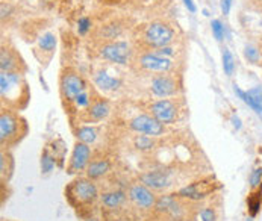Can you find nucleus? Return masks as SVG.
Instances as JSON below:
<instances>
[{
    "instance_id": "c9c22d12",
    "label": "nucleus",
    "mask_w": 262,
    "mask_h": 221,
    "mask_svg": "<svg viewBox=\"0 0 262 221\" xmlns=\"http://www.w3.org/2000/svg\"><path fill=\"white\" fill-rule=\"evenodd\" d=\"M87 221H99V220H96V218H88Z\"/></svg>"
},
{
    "instance_id": "b1692460",
    "label": "nucleus",
    "mask_w": 262,
    "mask_h": 221,
    "mask_svg": "<svg viewBox=\"0 0 262 221\" xmlns=\"http://www.w3.org/2000/svg\"><path fill=\"white\" fill-rule=\"evenodd\" d=\"M244 56L249 62L252 64H258L259 59H261V52L255 47V46H247L246 50H244Z\"/></svg>"
},
{
    "instance_id": "9d476101",
    "label": "nucleus",
    "mask_w": 262,
    "mask_h": 221,
    "mask_svg": "<svg viewBox=\"0 0 262 221\" xmlns=\"http://www.w3.org/2000/svg\"><path fill=\"white\" fill-rule=\"evenodd\" d=\"M150 110H152L153 117L156 118L159 123H162V124H170L177 117V108H176V105L171 100H168V99H162V100L155 102L152 105Z\"/></svg>"
},
{
    "instance_id": "bb28decb",
    "label": "nucleus",
    "mask_w": 262,
    "mask_h": 221,
    "mask_svg": "<svg viewBox=\"0 0 262 221\" xmlns=\"http://www.w3.org/2000/svg\"><path fill=\"white\" fill-rule=\"evenodd\" d=\"M211 26H212L214 37H215L218 41H221V40H223V37H224V27H223L221 21H220V20H214V21L211 23Z\"/></svg>"
},
{
    "instance_id": "9b49d317",
    "label": "nucleus",
    "mask_w": 262,
    "mask_h": 221,
    "mask_svg": "<svg viewBox=\"0 0 262 221\" xmlns=\"http://www.w3.org/2000/svg\"><path fill=\"white\" fill-rule=\"evenodd\" d=\"M138 64L141 68L147 70V71H168L173 65V62L165 58V56L158 55V53H144L138 58Z\"/></svg>"
},
{
    "instance_id": "6ab92c4d",
    "label": "nucleus",
    "mask_w": 262,
    "mask_h": 221,
    "mask_svg": "<svg viewBox=\"0 0 262 221\" xmlns=\"http://www.w3.org/2000/svg\"><path fill=\"white\" fill-rule=\"evenodd\" d=\"M77 138L81 143H85V144H91L96 141L97 138V132L96 129L90 127V126H84L81 129H77Z\"/></svg>"
},
{
    "instance_id": "a878e982",
    "label": "nucleus",
    "mask_w": 262,
    "mask_h": 221,
    "mask_svg": "<svg viewBox=\"0 0 262 221\" xmlns=\"http://www.w3.org/2000/svg\"><path fill=\"white\" fill-rule=\"evenodd\" d=\"M53 167H55V159H53V156H50V153L46 150L43 153V156H41V170L44 173H50L53 170Z\"/></svg>"
},
{
    "instance_id": "2eb2a0df",
    "label": "nucleus",
    "mask_w": 262,
    "mask_h": 221,
    "mask_svg": "<svg viewBox=\"0 0 262 221\" xmlns=\"http://www.w3.org/2000/svg\"><path fill=\"white\" fill-rule=\"evenodd\" d=\"M94 82H96V85H97L100 90H103V91H115V90L120 87V84H121L120 79L109 76L106 71H99V73H96Z\"/></svg>"
},
{
    "instance_id": "20e7f679",
    "label": "nucleus",
    "mask_w": 262,
    "mask_h": 221,
    "mask_svg": "<svg viewBox=\"0 0 262 221\" xmlns=\"http://www.w3.org/2000/svg\"><path fill=\"white\" fill-rule=\"evenodd\" d=\"M132 50L126 41H109L100 47V56L114 64L126 65L130 59Z\"/></svg>"
},
{
    "instance_id": "72a5a7b5",
    "label": "nucleus",
    "mask_w": 262,
    "mask_h": 221,
    "mask_svg": "<svg viewBox=\"0 0 262 221\" xmlns=\"http://www.w3.org/2000/svg\"><path fill=\"white\" fill-rule=\"evenodd\" d=\"M184 3H185V6L188 8L190 12H196V5H194L193 0H184Z\"/></svg>"
},
{
    "instance_id": "7c9ffc66",
    "label": "nucleus",
    "mask_w": 262,
    "mask_h": 221,
    "mask_svg": "<svg viewBox=\"0 0 262 221\" xmlns=\"http://www.w3.org/2000/svg\"><path fill=\"white\" fill-rule=\"evenodd\" d=\"M200 218L202 221H215L217 220V215H215V211L212 208H205L200 211Z\"/></svg>"
},
{
    "instance_id": "a211bd4d",
    "label": "nucleus",
    "mask_w": 262,
    "mask_h": 221,
    "mask_svg": "<svg viewBox=\"0 0 262 221\" xmlns=\"http://www.w3.org/2000/svg\"><path fill=\"white\" fill-rule=\"evenodd\" d=\"M111 164L108 161H97V162H91L88 168H87V176L93 180V179H99L103 174L109 171Z\"/></svg>"
},
{
    "instance_id": "c756f323",
    "label": "nucleus",
    "mask_w": 262,
    "mask_h": 221,
    "mask_svg": "<svg viewBox=\"0 0 262 221\" xmlns=\"http://www.w3.org/2000/svg\"><path fill=\"white\" fill-rule=\"evenodd\" d=\"M262 182V168H256L252 174H250V185L252 188H258Z\"/></svg>"
},
{
    "instance_id": "f8f14e48",
    "label": "nucleus",
    "mask_w": 262,
    "mask_h": 221,
    "mask_svg": "<svg viewBox=\"0 0 262 221\" xmlns=\"http://www.w3.org/2000/svg\"><path fill=\"white\" fill-rule=\"evenodd\" d=\"M152 93L156 97H170L177 93V85L176 80L171 79L170 76H158L152 80Z\"/></svg>"
},
{
    "instance_id": "7ed1b4c3",
    "label": "nucleus",
    "mask_w": 262,
    "mask_h": 221,
    "mask_svg": "<svg viewBox=\"0 0 262 221\" xmlns=\"http://www.w3.org/2000/svg\"><path fill=\"white\" fill-rule=\"evenodd\" d=\"M173 40H174V31L162 21L150 23L144 31V41L147 43V46L155 49L170 46Z\"/></svg>"
},
{
    "instance_id": "f3484780",
    "label": "nucleus",
    "mask_w": 262,
    "mask_h": 221,
    "mask_svg": "<svg viewBox=\"0 0 262 221\" xmlns=\"http://www.w3.org/2000/svg\"><path fill=\"white\" fill-rule=\"evenodd\" d=\"M108 114H109V106H108V103L103 102V100H97V102H94V103L88 108V117H90L93 121H100V120H103Z\"/></svg>"
},
{
    "instance_id": "4468645a",
    "label": "nucleus",
    "mask_w": 262,
    "mask_h": 221,
    "mask_svg": "<svg viewBox=\"0 0 262 221\" xmlns=\"http://www.w3.org/2000/svg\"><path fill=\"white\" fill-rule=\"evenodd\" d=\"M20 65H21V62L18 61V58L12 50H9L8 47H2V52H0V68H2V71L20 73Z\"/></svg>"
},
{
    "instance_id": "6e6552de",
    "label": "nucleus",
    "mask_w": 262,
    "mask_h": 221,
    "mask_svg": "<svg viewBox=\"0 0 262 221\" xmlns=\"http://www.w3.org/2000/svg\"><path fill=\"white\" fill-rule=\"evenodd\" d=\"M129 197L138 208H143V209H149V208H153L156 205L155 194L144 183L132 185L129 189Z\"/></svg>"
},
{
    "instance_id": "c85d7f7f",
    "label": "nucleus",
    "mask_w": 262,
    "mask_h": 221,
    "mask_svg": "<svg viewBox=\"0 0 262 221\" xmlns=\"http://www.w3.org/2000/svg\"><path fill=\"white\" fill-rule=\"evenodd\" d=\"M74 103H76L77 108H87V106H90V94L87 91H84L82 94H79L76 97Z\"/></svg>"
},
{
    "instance_id": "412c9836",
    "label": "nucleus",
    "mask_w": 262,
    "mask_h": 221,
    "mask_svg": "<svg viewBox=\"0 0 262 221\" xmlns=\"http://www.w3.org/2000/svg\"><path fill=\"white\" fill-rule=\"evenodd\" d=\"M233 91H235V94H238V97H240L246 105H249V106L255 110L256 114H259V115H261V110H259V108L256 106V103H255V100L252 99V96L249 94V91H243V90H241V88H238L237 85L233 87Z\"/></svg>"
},
{
    "instance_id": "2f4dec72",
    "label": "nucleus",
    "mask_w": 262,
    "mask_h": 221,
    "mask_svg": "<svg viewBox=\"0 0 262 221\" xmlns=\"http://www.w3.org/2000/svg\"><path fill=\"white\" fill-rule=\"evenodd\" d=\"M155 53L167 58V56L173 55V49H171V47H168V46H167V47H161V49H156V50H155Z\"/></svg>"
},
{
    "instance_id": "f03ea898",
    "label": "nucleus",
    "mask_w": 262,
    "mask_h": 221,
    "mask_svg": "<svg viewBox=\"0 0 262 221\" xmlns=\"http://www.w3.org/2000/svg\"><path fill=\"white\" fill-rule=\"evenodd\" d=\"M67 196H68V199H70V202L73 205L88 206V205L96 202L99 192H97V186L93 183V180H90V179H77L68 186Z\"/></svg>"
},
{
    "instance_id": "39448f33",
    "label": "nucleus",
    "mask_w": 262,
    "mask_h": 221,
    "mask_svg": "<svg viewBox=\"0 0 262 221\" xmlns=\"http://www.w3.org/2000/svg\"><path fill=\"white\" fill-rule=\"evenodd\" d=\"M20 135V123L18 117L12 112L3 110L0 115V143L2 146L15 143Z\"/></svg>"
},
{
    "instance_id": "dca6fc26",
    "label": "nucleus",
    "mask_w": 262,
    "mask_h": 221,
    "mask_svg": "<svg viewBox=\"0 0 262 221\" xmlns=\"http://www.w3.org/2000/svg\"><path fill=\"white\" fill-rule=\"evenodd\" d=\"M102 205L108 208V209H115L118 206H121L126 200V196L123 191H111V192H105L102 197Z\"/></svg>"
},
{
    "instance_id": "1a4fd4ad",
    "label": "nucleus",
    "mask_w": 262,
    "mask_h": 221,
    "mask_svg": "<svg viewBox=\"0 0 262 221\" xmlns=\"http://www.w3.org/2000/svg\"><path fill=\"white\" fill-rule=\"evenodd\" d=\"M90 158H91V150H90L88 144L81 143V141L76 143V146L73 149V153H71L68 173H79V171H84L85 168H88Z\"/></svg>"
},
{
    "instance_id": "4be33fe9",
    "label": "nucleus",
    "mask_w": 262,
    "mask_h": 221,
    "mask_svg": "<svg viewBox=\"0 0 262 221\" xmlns=\"http://www.w3.org/2000/svg\"><path fill=\"white\" fill-rule=\"evenodd\" d=\"M223 70L227 76H232L233 71H235V61H233V56L230 53V50L224 49L223 50Z\"/></svg>"
},
{
    "instance_id": "ddd939ff",
    "label": "nucleus",
    "mask_w": 262,
    "mask_h": 221,
    "mask_svg": "<svg viewBox=\"0 0 262 221\" xmlns=\"http://www.w3.org/2000/svg\"><path fill=\"white\" fill-rule=\"evenodd\" d=\"M141 180L146 186L152 189H164L170 185V179L167 173L162 171H149L141 176Z\"/></svg>"
},
{
    "instance_id": "aec40b11",
    "label": "nucleus",
    "mask_w": 262,
    "mask_h": 221,
    "mask_svg": "<svg viewBox=\"0 0 262 221\" xmlns=\"http://www.w3.org/2000/svg\"><path fill=\"white\" fill-rule=\"evenodd\" d=\"M38 46L43 52H52L53 49L56 47V37L52 32L44 34L40 40H38Z\"/></svg>"
},
{
    "instance_id": "f704fd0d",
    "label": "nucleus",
    "mask_w": 262,
    "mask_h": 221,
    "mask_svg": "<svg viewBox=\"0 0 262 221\" xmlns=\"http://www.w3.org/2000/svg\"><path fill=\"white\" fill-rule=\"evenodd\" d=\"M232 121H233V126H235L237 129H240V127H241V121H240V118H238V117H232Z\"/></svg>"
},
{
    "instance_id": "5701e85b",
    "label": "nucleus",
    "mask_w": 262,
    "mask_h": 221,
    "mask_svg": "<svg viewBox=\"0 0 262 221\" xmlns=\"http://www.w3.org/2000/svg\"><path fill=\"white\" fill-rule=\"evenodd\" d=\"M261 203H262L261 192H258V194H253V196H250V197H249V200H247V205H249V212H250V215H252V217H255V215L259 212Z\"/></svg>"
},
{
    "instance_id": "393cba45",
    "label": "nucleus",
    "mask_w": 262,
    "mask_h": 221,
    "mask_svg": "<svg viewBox=\"0 0 262 221\" xmlns=\"http://www.w3.org/2000/svg\"><path fill=\"white\" fill-rule=\"evenodd\" d=\"M153 146H155V143L150 136H138L135 140V147L140 150H150Z\"/></svg>"
},
{
    "instance_id": "473e14b6",
    "label": "nucleus",
    "mask_w": 262,
    "mask_h": 221,
    "mask_svg": "<svg viewBox=\"0 0 262 221\" xmlns=\"http://www.w3.org/2000/svg\"><path fill=\"white\" fill-rule=\"evenodd\" d=\"M232 2L233 0H221V11H223V14H229Z\"/></svg>"
},
{
    "instance_id": "e433bc0d",
    "label": "nucleus",
    "mask_w": 262,
    "mask_h": 221,
    "mask_svg": "<svg viewBox=\"0 0 262 221\" xmlns=\"http://www.w3.org/2000/svg\"><path fill=\"white\" fill-rule=\"evenodd\" d=\"M250 221H252V220H250Z\"/></svg>"
},
{
    "instance_id": "0eeeda50",
    "label": "nucleus",
    "mask_w": 262,
    "mask_h": 221,
    "mask_svg": "<svg viewBox=\"0 0 262 221\" xmlns=\"http://www.w3.org/2000/svg\"><path fill=\"white\" fill-rule=\"evenodd\" d=\"M130 127L135 132L140 133H146L150 136H159L164 133V126L162 123H159L155 117L150 115H138L130 121Z\"/></svg>"
},
{
    "instance_id": "f257e3e1",
    "label": "nucleus",
    "mask_w": 262,
    "mask_h": 221,
    "mask_svg": "<svg viewBox=\"0 0 262 221\" xmlns=\"http://www.w3.org/2000/svg\"><path fill=\"white\" fill-rule=\"evenodd\" d=\"M0 94L6 102L18 103L20 100H26L28 88L21 73L14 71H2L0 74Z\"/></svg>"
},
{
    "instance_id": "423d86ee",
    "label": "nucleus",
    "mask_w": 262,
    "mask_h": 221,
    "mask_svg": "<svg viewBox=\"0 0 262 221\" xmlns=\"http://www.w3.org/2000/svg\"><path fill=\"white\" fill-rule=\"evenodd\" d=\"M61 91L64 99L74 102L79 94L87 91V84L77 73L67 71L61 79Z\"/></svg>"
},
{
    "instance_id": "cd10ccee",
    "label": "nucleus",
    "mask_w": 262,
    "mask_h": 221,
    "mask_svg": "<svg viewBox=\"0 0 262 221\" xmlns=\"http://www.w3.org/2000/svg\"><path fill=\"white\" fill-rule=\"evenodd\" d=\"M90 29H91V20L88 17H82L77 21V32H79V35H85Z\"/></svg>"
}]
</instances>
